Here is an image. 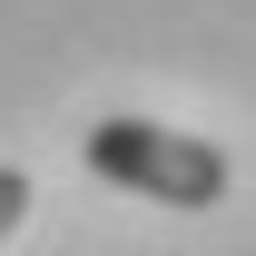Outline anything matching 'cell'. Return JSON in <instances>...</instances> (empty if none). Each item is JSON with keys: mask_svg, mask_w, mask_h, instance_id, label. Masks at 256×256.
I'll use <instances>...</instances> for the list:
<instances>
[{"mask_svg": "<svg viewBox=\"0 0 256 256\" xmlns=\"http://www.w3.org/2000/svg\"><path fill=\"white\" fill-rule=\"evenodd\" d=\"M89 168L108 188L148 197V207H217L226 197V148L188 138V128H158V118H98L89 138Z\"/></svg>", "mask_w": 256, "mask_h": 256, "instance_id": "obj_1", "label": "cell"}, {"mask_svg": "<svg viewBox=\"0 0 256 256\" xmlns=\"http://www.w3.org/2000/svg\"><path fill=\"white\" fill-rule=\"evenodd\" d=\"M20 217H30V178H20V168H0V236H10Z\"/></svg>", "mask_w": 256, "mask_h": 256, "instance_id": "obj_2", "label": "cell"}]
</instances>
